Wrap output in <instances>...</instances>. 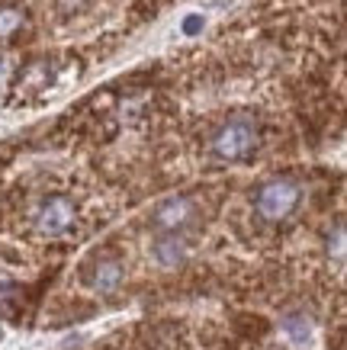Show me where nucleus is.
Returning <instances> with one entry per match:
<instances>
[{
  "label": "nucleus",
  "mask_w": 347,
  "mask_h": 350,
  "mask_svg": "<svg viewBox=\"0 0 347 350\" xmlns=\"http://www.w3.org/2000/svg\"><path fill=\"white\" fill-rule=\"evenodd\" d=\"M155 257H158L164 267H177L183 257H187V247L180 238H158L155 241Z\"/></svg>",
  "instance_id": "nucleus-6"
},
{
  "label": "nucleus",
  "mask_w": 347,
  "mask_h": 350,
  "mask_svg": "<svg viewBox=\"0 0 347 350\" xmlns=\"http://www.w3.org/2000/svg\"><path fill=\"white\" fill-rule=\"evenodd\" d=\"M283 331L296 340V344H303V340L312 338V325H309V319H303V315H286V319H283Z\"/></svg>",
  "instance_id": "nucleus-7"
},
{
  "label": "nucleus",
  "mask_w": 347,
  "mask_h": 350,
  "mask_svg": "<svg viewBox=\"0 0 347 350\" xmlns=\"http://www.w3.org/2000/svg\"><path fill=\"white\" fill-rule=\"evenodd\" d=\"M193 219V202L187 196H170V200L158 202L155 213H151V222L158 232H177Z\"/></svg>",
  "instance_id": "nucleus-4"
},
{
  "label": "nucleus",
  "mask_w": 347,
  "mask_h": 350,
  "mask_svg": "<svg viewBox=\"0 0 347 350\" xmlns=\"http://www.w3.org/2000/svg\"><path fill=\"white\" fill-rule=\"evenodd\" d=\"M254 148H257V126L244 116L225 122L212 138V154L222 161H242Z\"/></svg>",
  "instance_id": "nucleus-1"
},
{
  "label": "nucleus",
  "mask_w": 347,
  "mask_h": 350,
  "mask_svg": "<svg viewBox=\"0 0 347 350\" xmlns=\"http://www.w3.org/2000/svg\"><path fill=\"white\" fill-rule=\"evenodd\" d=\"M254 206H257L261 219H267V222H280V219H286V215L299 206V187H296L293 180L264 183L261 193H257V200H254Z\"/></svg>",
  "instance_id": "nucleus-2"
},
{
  "label": "nucleus",
  "mask_w": 347,
  "mask_h": 350,
  "mask_svg": "<svg viewBox=\"0 0 347 350\" xmlns=\"http://www.w3.org/2000/svg\"><path fill=\"white\" fill-rule=\"evenodd\" d=\"M74 202L68 196H49V200L39 206V215H36V228L49 238H58L74 225Z\"/></svg>",
  "instance_id": "nucleus-3"
},
{
  "label": "nucleus",
  "mask_w": 347,
  "mask_h": 350,
  "mask_svg": "<svg viewBox=\"0 0 347 350\" xmlns=\"http://www.w3.org/2000/svg\"><path fill=\"white\" fill-rule=\"evenodd\" d=\"M20 26H23L20 10H13V7H3V10H0V39H10Z\"/></svg>",
  "instance_id": "nucleus-8"
},
{
  "label": "nucleus",
  "mask_w": 347,
  "mask_h": 350,
  "mask_svg": "<svg viewBox=\"0 0 347 350\" xmlns=\"http://www.w3.org/2000/svg\"><path fill=\"white\" fill-rule=\"evenodd\" d=\"M119 280H123V267H119V260H100L97 270H94V276H90L94 289H100V293H113V289L119 286Z\"/></svg>",
  "instance_id": "nucleus-5"
},
{
  "label": "nucleus",
  "mask_w": 347,
  "mask_h": 350,
  "mask_svg": "<svg viewBox=\"0 0 347 350\" xmlns=\"http://www.w3.org/2000/svg\"><path fill=\"white\" fill-rule=\"evenodd\" d=\"M200 29H203V16H187V20H183V32H187V36H196Z\"/></svg>",
  "instance_id": "nucleus-9"
}]
</instances>
